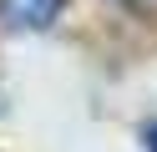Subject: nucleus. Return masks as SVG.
<instances>
[{
	"instance_id": "obj_1",
	"label": "nucleus",
	"mask_w": 157,
	"mask_h": 152,
	"mask_svg": "<svg viewBox=\"0 0 157 152\" xmlns=\"http://www.w3.org/2000/svg\"><path fill=\"white\" fill-rule=\"evenodd\" d=\"M56 15H61V0H0L5 30H46Z\"/></svg>"
},
{
	"instance_id": "obj_2",
	"label": "nucleus",
	"mask_w": 157,
	"mask_h": 152,
	"mask_svg": "<svg viewBox=\"0 0 157 152\" xmlns=\"http://www.w3.org/2000/svg\"><path fill=\"white\" fill-rule=\"evenodd\" d=\"M147 152H157V122L147 127Z\"/></svg>"
}]
</instances>
